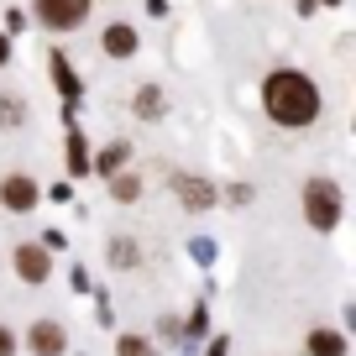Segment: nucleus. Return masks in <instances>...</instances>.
Listing matches in <instances>:
<instances>
[{"mask_svg":"<svg viewBox=\"0 0 356 356\" xmlns=\"http://www.w3.org/2000/svg\"><path fill=\"white\" fill-rule=\"evenodd\" d=\"M262 105L278 126H309L320 115V89L314 79H304L299 68H278V74L262 84Z\"/></svg>","mask_w":356,"mask_h":356,"instance_id":"f257e3e1","label":"nucleus"},{"mask_svg":"<svg viewBox=\"0 0 356 356\" xmlns=\"http://www.w3.org/2000/svg\"><path fill=\"white\" fill-rule=\"evenodd\" d=\"M304 220H309L314 231H330V225L341 220V189H335L330 178H309V184H304Z\"/></svg>","mask_w":356,"mask_h":356,"instance_id":"f03ea898","label":"nucleus"},{"mask_svg":"<svg viewBox=\"0 0 356 356\" xmlns=\"http://www.w3.org/2000/svg\"><path fill=\"white\" fill-rule=\"evenodd\" d=\"M37 16H42L53 32H74L89 16V0H37Z\"/></svg>","mask_w":356,"mask_h":356,"instance_id":"7ed1b4c3","label":"nucleus"},{"mask_svg":"<svg viewBox=\"0 0 356 356\" xmlns=\"http://www.w3.org/2000/svg\"><path fill=\"white\" fill-rule=\"evenodd\" d=\"M16 273H22L26 283H47L53 262H47V252H42V246H16Z\"/></svg>","mask_w":356,"mask_h":356,"instance_id":"20e7f679","label":"nucleus"},{"mask_svg":"<svg viewBox=\"0 0 356 356\" xmlns=\"http://www.w3.org/2000/svg\"><path fill=\"white\" fill-rule=\"evenodd\" d=\"M63 325H53V320H37L32 325V351L37 356H63Z\"/></svg>","mask_w":356,"mask_h":356,"instance_id":"39448f33","label":"nucleus"},{"mask_svg":"<svg viewBox=\"0 0 356 356\" xmlns=\"http://www.w3.org/2000/svg\"><path fill=\"white\" fill-rule=\"evenodd\" d=\"M0 200L11 204V210H32V204H37V184L26 173H11V178H6V189H0Z\"/></svg>","mask_w":356,"mask_h":356,"instance_id":"423d86ee","label":"nucleus"},{"mask_svg":"<svg viewBox=\"0 0 356 356\" xmlns=\"http://www.w3.org/2000/svg\"><path fill=\"white\" fill-rule=\"evenodd\" d=\"M178 200L189 204V210H210V204H215V189L204 184V178H178Z\"/></svg>","mask_w":356,"mask_h":356,"instance_id":"0eeeda50","label":"nucleus"},{"mask_svg":"<svg viewBox=\"0 0 356 356\" xmlns=\"http://www.w3.org/2000/svg\"><path fill=\"white\" fill-rule=\"evenodd\" d=\"M105 53L111 58H131L136 53V32L131 26H105Z\"/></svg>","mask_w":356,"mask_h":356,"instance_id":"6e6552de","label":"nucleus"},{"mask_svg":"<svg viewBox=\"0 0 356 356\" xmlns=\"http://www.w3.org/2000/svg\"><path fill=\"white\" fill-rule=\"evenodd\" d=\"M309 356H346V341L335 330H309Z\"/></svg>","mask_w":356,"mask_h":356,"instance_id":"1a4fd4ad","label":"nucleus"},{"mask_svg":"<svg viewBox=\"0 0 356 356\" xmlns=\"http://www.w3.org/2000/svg\"><path fill=\"white\" fill-rule=\"evenodd\" d=\"M111 194H115V200H121V204H131L136 194H142V178H136V173H121V178H115V184H111Z\"/></svg>","mask_w":356,"mask_h":356,"instance_id":"9d476101","label":"nucleus"},{"mask_svg":"<svg viewBox=\"0 0 356 356\" xmlns=\"http://www.w3.org/2000/svg\"><path fill=\"white\" fill-rule=\"evenodd\" d=\"M111 262L115 267H136V241H115L111 246Z\"/></svg>","mask_w":356,"mask_h":356,"instance_id":"9b49d317","label":"nucleus"},{"mask_svg":"<svg viewBox=\"0 0 356 356\" xmlns=\"http://www.w3.org/2000/svg\"><path fill=\"white\" fill-rule=\"evenodd\" d=\"M136 111H142V115H157V111H163V95H157V89H142V95H136Z\"/></svg>","mask_w":356,"mask_h":356,"instance_id":"f8f14e48","label":"nucleus"},{"mask_svg":"<svg viewBox=\"0 0 356 356\" xmlns=\"http://www.w3.org/2000/svg\"><path fill=\"white\" fill-rule=\"evenodd\" d=\"M53 74H58V84H63V95H79V84H74V68H68L63 58H53Z\"/></svg>","mask_w":356,"mask_h":356,"instance_id":"ddd939ff","label":"nucleus"},{"mask_svg":"<svg viewBox=\"0 0 356 356\" xmlns=\"http://www.w3.org/2000/svg\"><path fill=\"white\" fill-rule=\"evenodd\" d=\"M121 356H152V346L142 335H121Z\"/></svg>","mask_w":356,"mask_h":356,"instance_id":"4468645a","label":"nucleus"},{"mask_svg":"<svg viewBox=\"0 0 356 356\" xmlns=\"http://www.w3.org/2000/svg\"><path fill=\"white\" fill-rule=\"evenodd\" d=\"M126 163V147H111V152L100 157V173H111V168H121Z\"/></svg>","mask_w":356,"mask_h":356,"instance_id":"2eb2a0df","label":"nucleus"},{"mask_svg":"<svg viewBox=\"0 0 356 356\" xmlns=\"http://www.w3.org/2000/svg\"><path fill=\"white\" fill-rule=\"evenodd\" d=\"M68 152H74V173H84V142L79 136H68Z\"/></svg>","mask_w":356,"mask_h":356,"instance_id":"dca6fc26","label":"nucleus"},{"mask_svg":"<svg viewBox=\"0 0 356 356\" xmlns=\"http://www.w3.org/2000/svg\"><path fill=\"white\" fill-rule=\"evenodd\" d=\"M0 121H6V126H16V121H22V111H16L11 100H0Z\"/></svg>","mask_w":356,"mask_h":356,"instance_id":"f3484780","label":"nucleus"},{"mask_svg":"<svg viewBox=\"0 0 356 356\" xmlns=\"http://www.w3.org/2000/svg\"><path fill=\"white\" fill-rule=\"evenodd\" d=\"M11 351H16V335L6 330V325H0V356H11Z\"/></svg>","mask_w":356,"mask_h":356,"instance_id":"a211bd4d","label":"nucleus"},{"mask_svg":"<svg viewBox=\"0 0 356 356\" xmlns=\"http://www.w3.org/2000/svg\"><path fill=\"white\" fill-rule=\"evenodd\" d=\"M6 58H11V42H6V37H0V63H6Z\"/></svg>","mask_w":356,"mask_h":356,"instance_id":"6ab92c4d","label":"nucleus"},{"mask_svg":"<svg viewBox=\"0 0 356 356\" xmlns=\"http://www.w3.org/2000/svg\"><path fill=\"white\" fill-rule=\"evenodd\" d=\"M330 6H335V0H330Z\"/></svg>","mask_w":356,"mask_h":356,"instance_id":"aec40b11","label":"nucleus"}]
</instances>
